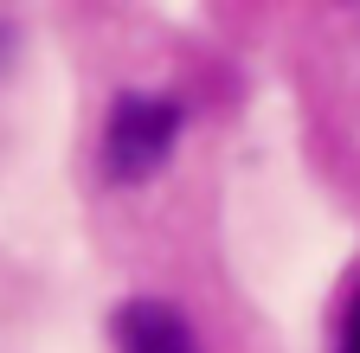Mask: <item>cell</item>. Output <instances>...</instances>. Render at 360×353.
<instances>
[{
  "mask_svg": "<svg viewBox=\"0 0 360 353\" xmlns=\"http://www.w3.org/2000/svg\"><path fill=\"white\" fill-rule=\"evenodd\" d=\"M174 135H180V103L174 97H155V91L116 97L110 128H103V173L110 180H148L167 161Z\"/></svg>",
  "mask_w": 360,
  "mask_h": 353,
  "instance_id": "cell-1",
  "label": "cell"
},
{
  "mask_svg": "<svg viewBox=\"0 0 360 353\" xmlns=\"http://www.w3.org/2000/svg\"><path fill=\"white\" fill-rule=\"evenodd\" d=\"M116 347L122 353H200L187 315L174 302H122L116 308Z\"/></svg>",
  "mask_w": 360,
  "mask_h": 353,
  "instance_id": "cell-2",
  "label": "cell"
},
{
  "mask_svg": "<svg viewBox=\"0 0 360 353\" xmlns=\"http://www.w3.org/2000/svg\"><path fill=\"white\" fill-rule=\"evenodd\" d=\"M341 353H360V289H354L347 315H341Z\"/></svg>",
  "mask_w": 360,
  "mask_h": 353,
  "instance_id": "cell-3",
  "label": "cell"
}]
</instances>
